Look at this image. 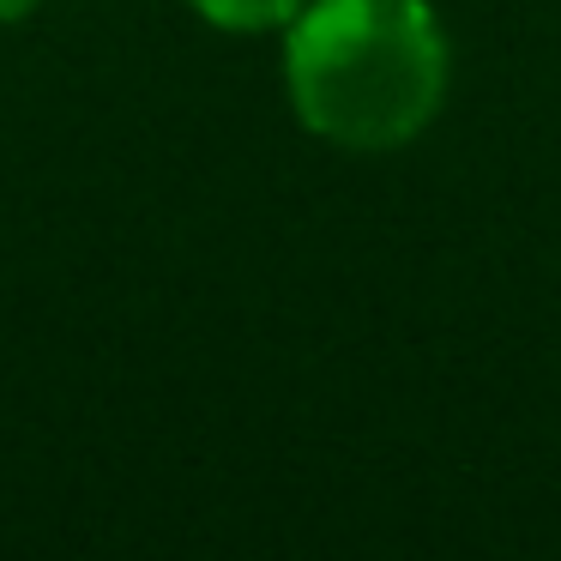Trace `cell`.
Listing matches in <instances>:
<instances>
[{
	"label": "cell",
	"instance_id": "cell-1",
	"mask_svg": "<svg viewBox=\"0 0 561 561\" xmlns=\"http://www.w3.org/2000/svg\"><path fill=\"white\" fill-rule=\"evenodd\" d=\"M284 31V85L308 134L392 151L435 122L447 43L423 0H308Z\"/></svg>",
	"mask_w": 561,
	"mask_h": 561
},
{
	"label": "cell",
	"instance_id": "cell-2",
	"mask_svg": "<svg viewBox=\"0 0 561 561\" xmlns=\"http://www.w3.org/2000/svg\"><path fill=\"white\" fill-rule=\"evenodd\" d=\"M187 7L218 31H278L302 13L308 0H187Z\"/></svg>",
	"mask_w": 561,
	"mask_h": 561
},
{
	"label": "cell",
	"instance_id": "cell-3",
	"mask_svg": "<svg viewBox=\"0 0 561 561\" xmlns=\"http://www.w3.org/2000/svg\"><path fill=\"white\" fill-rule=\"evenodd\" d=\"M43 0H0V25H19V19H31Z\"/></svg>",
	"mask_w": 561,
	"mask_h": 561
}]
</instances>
